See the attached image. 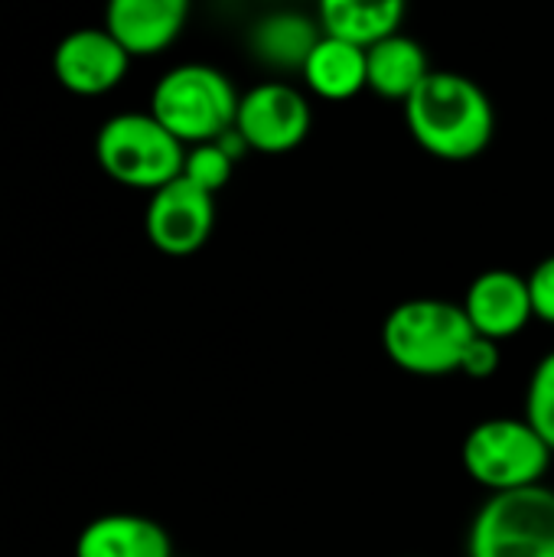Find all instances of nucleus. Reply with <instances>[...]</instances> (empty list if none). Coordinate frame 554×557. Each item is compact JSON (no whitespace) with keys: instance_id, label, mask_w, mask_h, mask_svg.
Segmentation results:
<instances>
[{"instance_id":"obj_1","label":"nucleus","mask_w":554,"mask_h":557,"mask_svg":"<svg viewBox=\"0 0 554 557\" xmlns=\"http://www.w3.org/2000/svg\"><path fill=\"white\" fill-rule=\"evenodd\" d=\"M411 137L438 160H473L496 134V108L483 85L464 72L434 69L405 101Z\"/></svg>"},{"instance_id":"obj_2","label":"nucleus","mask_w":554,"mask_h":557,"mask_svg":"<svg viewBox=\"0 0 554 557\" xmlns=\"http://www.w3.org/2000/svg\"><path fill=\"white\" fill-rule=\"evenodd\" d=\"M477 339L467 313L454 300L411 297L389 310L382 323L385 356L411 375L438 379L460 372L467 346Z\"/></svg>"},{"instance_id":"obj_3","label":"nucleus","mask_w":554,"mask_h":557,"mask_svg":"<svg viewBox=\"0 0 554 557\" xmlns=\"http://www.w3.org/2000/svg\"><path fill=\"white\" fill-rule=\"evenodd\" d=\"M242 95L232 78L206 62H183L153 85L150 114L186 147L219 140L235 127Z\"/></svg>"},{"instance_id":"obj_4","label":"nucleus","mask_w":554,"mask_h":557,"mask_svg":"<svg viewBox=\"0 0 554 557\" xmlns=\"http://www.w3.org/2000/svg\"><path fill=\"white\" fill-rule=\"evenodd\" d=\"M95 157L114 183L157 193L183 176L186 144H180L150 111H124L98 127Z\"/></svg>"},{"instance_id":"obj_5","label":"nucleus","mask_w":554,"mask_h":557,"mask_svg":"<svg viewBox=\"0 0 554 557\" xmlns=\"http://www.w3.org/2000/svg\"><path fill=\"white\" fill-rule=\"evenodd\" d=\"M552 447L526 418H487L470 428L460 447L464 470L490 493L539 486L552 467Z\"/></svg>"},{"instance_id":"obj_6","label":"nucleus","mask_w":554,"mask_h":557,"mask_svg":"<svg viewBox=\"0 0 554 557\" xmlns=\"http://www.w3.org/2000/svg\"><path fill=\"white\" fill-rule=\"evenodd\" d=\"M470 557H554V490L490 493L467 535Z\"/></svg>"},{"instance_id":"obj_7","label":"nucleus","mask_w":554,"mask_h":557,"mask_svg":"<svg viewBox=\"0 0 554 557\" xmlns=\"http://www.w3.org/2000/svg\"><path fill=\"white\" fill-rule=\"evenodd\" d=\"M310 124L313 108L291 82H258L238 101L235 131L245 137L248 150L287 153L310 134Z\"/></svg>"},{"instance_id":"obj_8","label":"nucleus","mask_w":554,"mask_h":557,"mask_svg":"<svg viewBox=\"0 0 554 557\" xmlns=\"http://www.w3.org/2000/svg\"><path fill=\"white\" fill-rule=\"evenodd\" d=\"M147 238L157 251L183 258L199 251L216 228V196L176 176L163 189L150 193L144 215Z\"/></svg>"},{"instance_id":"obj_9","label":"nucleus","mask_w":554,"mask_h":557,"mask_svg":"<svg viewBox=\"0 0 554 557\" xmlns=\"http://www.w3.org/2000/svg\"><path fill=\"white\" fill-rule=\"evenodd\" d=\"M131 55L104 26H82L59 39L52 52L56 82L72 95H104L124 82Z\"/></svg>"},{"instance_id":"obj_10","label":"nucleus","mask_w":554,"mask_h":557,"mask_svg":"<svg viewBox=\"0 0 554 557\" xmlns=\"http://www.w3.org/2000/svg\"><path fill=\"white\" fill-rule=\"evenodd\" d=\"M470 326L477 336H487L493 343H503L516 333H522L535 313L529 297V277L509 268H490L477 274L460 300Z\"/></svg>"},{"instance_id":"obj_11","label":"nucleus","mask_w":554,"mask_h":557,"mask_svg":"<svg viewBox=\"0 0 554 557\" xmlns=\"http://www.w3.org/2000/svg\"><path fill=\"white\" fill-rule=\"evenodd\" d=\"M186 20V0H111L104 10V29L124 46L131 59L157 55L173 46Z\"/></svg>"},{"instance_id":"obj_12","label":"nucleus","mask_w":554,"mask_h":557,"mask_svg":"<svg viewBox=\"0 0 554 557\" xmlns=\"http://www.w3.org/2000/svg\"><path fill=\"white\" fill-rule=\"evenodd\" d=\"M75 557H173V542L167 529L147 516L111 512L82 529Z\"/></svg>"},{"instance_id":"obj_13","label":"nucleus","mask_w":554,"mask_h":557,"mask_svg":"<svg viewBox=\"0 0 554 557\" xmlns=\"http://www.w3.org/2000/svg\"><path fill=\"white\" fill-rule=\"evenodd\" d=\"M402 0H323L317 10V23L327 36H336L359 49H372L376 42L402 33Z\"/></svg>"},{"instance_id":"obj_14","label":"nucleus","mask_w":554,"mask_h":557,"mask_svg":"<svg viewBox=\"0 0 554 557\" xmlns=\"http://www.w3.org/2000/svg\"><path fill=\"white\" fill-rule=\"evenodd\" d=\"M323 29L317 20L297 13V10H278V13H268L261 16L251 33H248V46L255 52L258 62L271 65V69H297L304 72L313 46L320 42Z\"/></svg>"},{"instance_id":"obj_15","label":"nucleus","mask_w":554,"mask_h":557,"mask_svg":"<svg viewBox=\"0 0 554 557\" xmlns=\"http://www.w3.org/2000/svg\"><path fill=\"white\" fill-rule=\"evenodd\" d=\"M366 55H369V88L376 95H382L389 101H402V104L434 72L424 46L408 33H395V36L376 42L372 49H366Z\"/></svg>"},{"instance_id":"obj_16","label":"nucleus","mask_w":554,"mask_h":557,"mask_svg":"<svg viewBox=\"0 0 554 557\" xmlns=\"http://www.w3.org/2000/svg\"><path fill=\"white\" fill-rule=\"evenodd\" d=\"M300 75L313 95L327 101H346L369 88V55L366 49L323 33Z\"/></svg>"},{"instance_id":"obj_17","label":"nucleus","mask_w":554,"mask_h":557,"mask_svg":"<svg viewBox=\"0 0 554 557\" xmlns=\"http://www.w3.org/2000/svg\"><path fill=\"white\" fill-rule=\"evenodd\" d=\"M522 418L539 431V437L552 447L554 454V349L535 362V369L529 375Z\"/></svg>"},{"instance_id":"obj_18","label":"nucleus","mask_w":554,"mask_h":557,"mask_svg":"<svg viewBox=\"0 0 554 557\" xmlns=\"http://www.w3.org/2000/svg\"><path fill=\"white\" fill-rule=\"evenodd\" d=\"M232 170H235V160L222 150L219 140H209V144H196V147H186V163H183V176L206 189V193H219L229 180H232Z\"/></svg>"},{"instance_id":"obj_19","label":"nucleus","mask_w":554,"mask_h":557,"mask_svg":"<svg viewBox=\"0 0 554 557\" xmlns=\"http://www.w3.org/2000/svg\"><path fill=\"white\" fill-rule=\"evenodd\" d=\"M529 297H532V313L542 323L554 326V255L542 258L529 271Z\"/></svg>"},{"instance_id":"obj_20","label":"nucleus","mask_w":554,"mask_h":557,"mask_svg":"<svg viewBox=\"0 0 554 557\" xmlns=\"http://www.w3.org/2000/svg\"><path fill=\"white\" fill-rule=\"evenodd\" d=\"M503 362V349L500 343L487 339V336H477L467 352H464V362H460V375L467 379H490Z\"/></svg>"}]
</instances>
